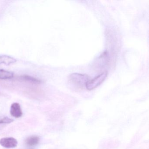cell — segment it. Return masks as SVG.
Segmentation results:
<instances>
[{
    "label": "cell",
    "mask_w": 149,
    "mask_h": 149,
    "mask_svg": "<svg viewBox=\"0 0 149 149\" xmlns=\"http://www.w3.org/2000/svg\"><path fill=\"white\" fill-rule=\"evenodd\" d=\"M107 76H108V72L107 71L103 72L93 79L89 80L86 84V88L90 91L96 88L105 81Z\"/></svg>",
    "instance_id": "obj_2"
},
{
    "label": "cell",
    "mask_w": 149,
    "mask_h": 149,
    "mask_svg": "<svg viewBox=\"0 0 149 149\" xmlns=\"http://www.w3.org/2000/svg\"><path fill=\"white\" fill-rule=\"evenodd\" d=\"M21 78L24 81L29 82L34 84H40L42 83V81L41 80L33 77L30 76L29 75H25L22 76Z\"/></svg>",
    "instance_id": "obj_9"
},
{
    "label": "cell",
    "mask_w": 149,
    "mask_h": 149,
    "mask_svg": "<svg viewBox=\"0 0 149 149\" xmlns=\"http://www.w3.org/2000/svg\"><path fill=\"white\" fill-rule=\"evenodd\" d=\"M40 139V137L38 136H31L26 139V143L29 146H34L39 143Z\"/></svg>",
    "instance_id": "obj_8"
},
{
    "label": "cell",
    "mask_w": 149,
    "mask_h": 149,
    "mask_svg": "<svg viewBox=\"0 0 149 149\" xmlns=\"http://www.w3.org/2000/svg\"><path fill=\"white\" fill-rule=\"evenodd\" d=\"M109 61V52L107 51H104L99 56L97 61V63L99 65V67H104L108 65Z\"/></svg>",
    "instance_id": "obj_5"
},
{
    "label": "cell",
    "mask_w": 149,
    "mask_h": 149,
    "mask_svg": "<svg viewBox=\"0 0 149 149\" xmlns=\"http://www.w3.org/2000/svg\"><path fill=\"white\" fill-rule=\"evenodd\" d=\"M89 80V77L87 74L73 73L68 77V84L69 87L74 89H83L86 88V84Z\"/></svg>",
    "instance_id": "obj_1"
},
{
    "label": "cell",
    "mask_w": 149,
    "mask_h": 149,
    "mask_svg": "<svg viewBox=\"0 0 149 149\" xmlns=\"http://www.w3.org/2000/svg\"><path fill=\"white\" fill-rule=\"evenodd\" d=\"M10 114L12 116L19 118L22 116V111L19 104L17 102L12 104L10 109Z\"/></svg>",
    "instance_id": "obj_4"
},
{
    "label": "cell",
    "mask_w": 149,
    "mask_h": 149,
    "mask_svg": "<svg viewBox=\"0 0 149 149\" xmlns=\"http://www.w3.org/2000/svg\"><path fill=\"white\" fill-rule=\"evenodd\" d=\"M17 60L14 57L6 55L0 56V65L5 64L7 66H9L13 63H15Z\"/></svg>",
    "instance_id": "obj_6"
},
{
    "label": "cell",
    "mask_w": 149,
    "mask_h": 149,
    "mask_svg": "<svg viewBox=\"0 0 149 149\" xmlns=\"http://www.w3.org/2000/svg\"><path fill=\"white\" fill-rule=\"evenodd\" d=\"M0 145L5 148H15L18 145V141L12 137L3 138L0 139Z\"/></svg>",
    "instance_id": "obj_3"
},
{
    "label": "cell",
    "mask_w": 149,
    "mask_h": 149,
    "mask_svg": "<svg viewBox=\"0 0 149 149\" xmlns=\"http://www.w3.org/2000/svg\"><path fill=\"white\" fill-rule=\"evenodd\" d=\"M13 121V119L9 118L8 117H5L2 118H0V124H9Z\"/></svg>",
    "instance_id": "obj_10"
},
{
    "label": "cell",
    "mask_w": 149,
    "mask_h": 149,
    "mask_svg": "<svg viewBox=\"0 0 149 149\" xmlns=\"http://www.w3.org/2000/svg\"><path fill=\"white\" fill-rule=\"evenodd\" d=\"M14 73L11 71L0 69V80H8L13 78Z\"/></svg>",
    "instance_id": "obj_7"
}]
</instances>
